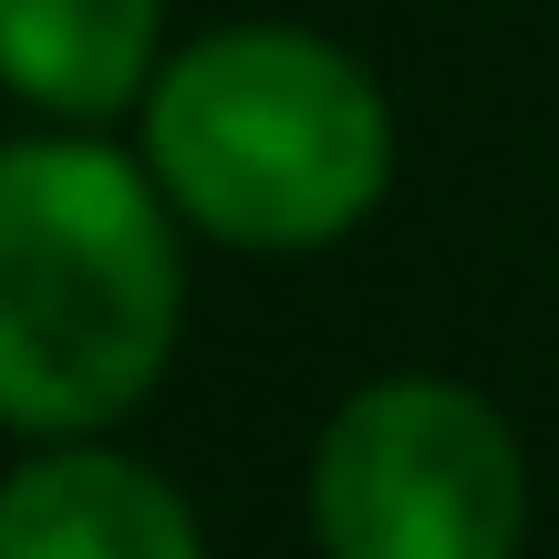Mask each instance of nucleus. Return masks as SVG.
<instances>
[{
    "label": "nucleus",
    "mask_w": 559,
    "mask_h": 559,
    "mask_svg": "<svg viewBox=\"0 0 559 559\" xmlns=\"http://www.w3.org/2000/svg\"><path fill=\"white\" fill-rule=\"evenodd\" d=\"M187 270L156 166L83 135L0 145V425L104 436L177 353Z\"/></svg>",
    "instance_id": "obj_1"
},
{
    "label": "nucleus",
    "mask_w": 559,
    "mask_h": 559,
    "mask_svg": "<svg viewBox=\"0 0 559 559\" xmlns=\"http://www.w3.org/2000/svg\"><path fill=\"white\" fill-rule=\"evenodd\" d=\"M145 166L166 207L218 249H332L394 177L383 83L342 41L239 21L145 83Z\"/></svg>",
    "instance_id": "obj_2"
},
{
    "label": "nucleus",
    "mask_w": 559,
    "mask_h": 559,
    "mask_svg": "<svg viewBox=\"0 0 559 559\" xmlns=\"http://www.w3.org/2000/svg\"><path fill=\"white\" fill-rule=\"evenodd\" d=\"M321 559H519L528 456L477 383H362L311 445Z\"/></svg>",
    "instance_id": "obj_3"
},
{
    "label": "nucleus",
    "mask_w": 559,
    "mask_h": 559,
    "mask_svg": "<svg viewBox=\"0 0 559 559\" xmlns=\"http://www.w3.org/2000/svg\"><path fill=\"white\" fill-rule=\"evenodd\" d=\"M0 559H207V539L145 456L52 436L0 477Z\"/></svg>",
    "instance_id": "obj_4"
},
{
    "label": "nucleus",
    "mask_w": 559,
    "mask_h": 559,
    "mask_svg": "<svg viewBox=\"0 0 559 559\" xmlns=\"http://www.w3.org/2000/svg\"><path fill=\"white\" fill-rule=\"evenodd\" d=\"M166 0H0V94L62 124H104L156 83Z\"/></svg>",
    "instance_id": "obj_5"
}]
</instances>
